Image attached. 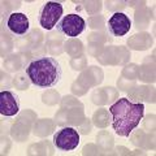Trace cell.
<instances>
[{
	"label": "cell",
	"instance_id": "obj_1",
	"mask_svg": "<svg viewBox=\"0 0 156 156\" xmlns=\"http://www.w3.org/2000/svg\"><path fill=\"white\" fill-rule=\"evenodd\" d=\"M109 112L115 133L124 138H129L133 130L143 120L144 104L133 103L128 98H121L109 107Z\"/></svg>",
	"mask_w": 156,
	"mask_h": 156
},
{
	"label": "cell",
	"instance_id": "obj_2",
	"mask_svg": "<svg viewBox=\"0 0 156 156\" xmlns=\"http://www.w3.org/2000/svg\"><path fill=\"white\" fill-rule=\"evenodd\" d=\"M25 72L30 82L38 89L55 87L62 78L60 62L50 56H39L30 60L25 66Z\"/></svg>",
	"mask_w": 156,
	"mask_h": 156
},
{
	"label": "cell",
	"instance_id": "obj_3",
	"mask_svg": "<svg viewBox=\"0 0 156 156\" xmlns=\"http://www.w3.org/2000/svg\"><path fill=\"white\" fill-rule=\"evenodd\" d=\"M64 17V7L57 2H47L39 9L38 22L44 30H52Z\"/></svg>",
	"mask_w": 156,
	"mask_h": 156
},
{
	"label": "cell",
	"instance_id": "obj_4",
	"mask_svg": "<svg viewBox=\"0 0 156 156\" xmlns=\"http://www.w3.org/2000/svg\"><path fill=\"white\" fill-rule=\"evenodd\" d=\"M57 31L68 38L80 37L86 29V21L80 14L70 13L64 16L57 23Z\"/></svg>",
	"mask_w": 156,
	"mask_h": 156
},
{
	"label": "cell",
	"instance_id": "obj_5",
	"mask_svg": "<svg viewBox=\"0 0 156 156\" xmlns=\"http://www.w3.org/2000/svg\"><path fill=\"white\" fill-rule=\"evenodd\" d=\"M81 136L73 128H64L57 130L53 135V146L60 151H73L78 147Z\"/></svg>",
	"mask_w": 156,
	"mask_h": 156
},
{
	"label": "cell",
	"instance_id": "obj_6",
	"mask_svg": "<svg viewBox=\"0 0 156 156\" xmlns=\"http://www.w3.org/2000/svg\"><path fill=\"white\" fill-rule=\"evenodd\" d=\"M107 29L112 37H125L131 29V20L122 12H116L107 21Z\"/></svg>",
	"mask_w": 156,
	"mask_h": 156
},
{
	"label": "cell",
	"instance_id": "obj_7",
	"mask_svg": "<svg viewBox=\"0 0 156 156\" xmlns=\"http://www.w3.org/2000/svg\"><path fill=\"white\" fill-rule=\"evenodd\" d=\"M5 26L8 31L16 37L26 35L30 30V20L25 13L21 12H13L8 16Z\"/></svg>",
	"mask_w": 156,
	"mask_h": 156
},
{
	"label": "cell",
	"instance_id": "obj_8",
	"mask_svg": "<svg viewBox=\"0 0 156 156\" xmlns=\"http://www.w3.org/2000/svg\"><path fill=\"white\" fill-rule=\"evenodd\" d=\"M20 108H21V103H20V98L16 92L3 90L0 92V113L4 117H13L16 116Z\"/></svg>",
	"mask_w": 156,
	"mask_h": 156
}]
</instances>
